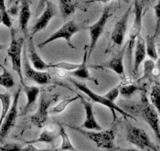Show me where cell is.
Here are the masks:
<instances>
[{
	"mask_svg": "<svg viewBox=\"0 0 160 151\" xmlns=\"http://www.w3.org/2000/svg\"><path fill=\"white\" fill-rule=\"evenodd\" d=\"M60 10L63 18H66L72 15L76 10L77 5L75 0H58Z\"/></svg>",
	"mask_w": 160,
	"mask_h": 151,
	"instance_id": "27",
	"label": "cell"
},
{
	"mask_svg": "<svg viewBox=\"0 0 160 151\" xmlns=\"http://www.w3.org/2000/svg\"><path fill=\"white\" fill-rule=\"evenodd\" d=\"M158 33H159V31L155 30L153 35H148L145 39L147 55L154 61H156L158 58L156 48V39Z\"/></svg>",
	"mask_w": 160,
	"mask_h": 151,
	"instance_id": "23",
	"label": "cell"
},
{
	"mask_svg": "<svg viewBox=\"0 0 160 151\" xmlns=\"http://www.w3.org/2000/svg\"><path fill=\"white\" fill-rule=\"evenodd\" d=\"M90 151H95V150H90Z\"/></svg>",
	"mask_w": 160,
	"mask_h": 151,
	"instance_id": "43",
	"label": "cell"
},
{
	"mask_svg": "<svg viewBox=\"0 0 160 151\" xmlns=\"http://www.w3.org/2000/svg\"><path fill=\"white\" fill-rule=\"evenodd\" d=\"M80 63H72L68 62V61H60L58 63H50V69H62L64 71H68V72H72L75 71L79 67Z\"/></svg>",
	"mask_w": 160,
	"mask_h": 151,
	"instance_id": "30",
	"label": "cell"
},
{
	"mask_svg": "<svg viewBox=\"0 0 160 151\" xmlns=\"http://www.w3.org/2000/svg\"><path fill=\"white\" fill-rule=\"evenodd\" d=\"M24 146L18 143H7L1 146L0 151H23Z\"/></svg>",
	"mask_w": 160,
	"mask_h": 151,
	"instance_id": "34",
	"label": "cell"
},
{
	"mask_svg": "<svg viewBox=\"0 0 160 151\" xmlns=\"http://www.w3.org/2000/svg\"><path fill=\"white\" fill-rule=\"evenodd\" d=\"M146 55H147V51H146L145 39L140 35L137 39L134 46V56H133V74L138 73L141 63L145 59Z\"/></svg>",
	"mask_w": 160,
	"mask_h": 151,
	"instance_id": "19",
	"label": "cell"
},
{
	"mask_svg": "<svg viewBox=\"0 0 160 151\" xmlns=\"http://www.w3.org/2000/svg\"><path fill=\"white\" fill-rule=\"evenodd\" d=\"M155 74H160V58H158V59L155 61V69L154 71V75Z\"/></svg>",
	"mask_w": 160,
	"mask_h": 151,
	"instance_id": "37",
	"label": "cell"
},
{
	"mask_svg": "<svg viewBox=\"0 0 160 151\" xmlns=\"http://www.w3.org/2000/svg\"><path fill=\"white\" fill-rule=\"evenodd\" d=\"M60 136L59 124H46L42 128V132L38 135V138L26 142V144H35L37 143H47L53 145L55 140Z\"/></svg>",
	"mask_w": 160,
	"mask_h": 151,
	"instance_id": "15",
	"label": "cell"
},
{
	"mask_svg": "<svg viewBox=\"0 0 160 151\" xmlns=\"http://www.w3.org/2000/svg\"><path fill=\"white\" fill-rule=\"evenodd\" d=\"M155 18H156V28L155 30H160V0H158L156 5L154 7Z\"/></svg>",
	"mask_w": 160,
	"mask_h": 151,
	"instance_id": "35",
	"label": "cell"
},
{
	"mask_svg": "<svg viewBox=\"0 0 160 151\" xmlns=\"http://www.w3.org/2000/svg\"><path fill=\"white\" fill-rule=\"evenodd\" d=\"M6 49H7L6 46H4V45H2V44H0V51H2V50H6Z\"/></svg>",
	"mask_w": 160,
	"mask_h": 151,
	"instance_id": "40",
	"label": "cell"
},
{
	"mask_svg": "<svg viewBox=\"0 0 160 151\" xmlns=\"http://www.w3.org/2000/svg\"><path fill=\"white\" fill-rule=\"evenodd\" d=\"M155 69V61L152 59H148L144 62V74L143 79H149L154 75V71Z\"/></svg>",
	"mask_w": 160,
	"mask_h": 151,
	"instance_id": "32",
	"label": "cell"
},
{
	"mask_svg": "<svg viewBox=\"0 0 160 151\" xmlns=\"http://www.w3.org/2000/svg\"><path fill=\"white\" fill-rule=\"evenodd\" d=\"M112 16V12L111 11L110 7H106L104 9V10H103L99 19L94 24H91L88 28L90 37V45H89V58H90L91 55L93 54V50H94L95 47L97 46V44H98V40H99L100 37L101 36V35L104 32L106 24H107L109 18Z\"/></svg>",
	"mask_w": 160,
	"mask_h": 151,
	"instance_id": "9",
	"label": "cell"
},
{
	"mask_svg": "<svg viewBox=\"0 0 160 151\" xmlns=\"http://www.w3.org/2000/svg\"><path fill=\"white\" fill-rule=\"evenodd\" d=\"M145 4L144 0H135L133 5V13H134V19L133 24L130 29L129 34V41L127 43V50L129 52L130 56H131L133 53V50L134 48L135 43L137 39L141 35V31L142 29V18H143V10L144 6Z\"/></svg>",
	"mask_w": 160,
	"mask_h": 151,
	"instance_id": "7",
	"label": "cell"
},
{
	"mask_svg": "<svg viewBox=\"0 0 160 151\" xmlns=\"http://www.w3.org/2000/svg\"><path fill=\"white\" fill-rule=\"evenodd\" d=\"M57 9L54 4L52 3L50 1H47L46 3L45 8L43 12H42L41 15L38 17L35 23L34 24L33 27L32 28V36L38 33L40 31L43 30L48 26L50 21L56 16Z\"/></svg>",
	"mask_w": 160,
	"mask_h": 151,
	"instance_id": "14",
	"label": "cell"
},
{
	"mask_svg": "<svg viewBox=\"0 0 160 151\" xmlns=\"http://www.w3.org/2000/svg\"><path fill=\"white\" fill-rule=\"evenodd\" d=\"M0 148H1V146H0Z\"/></svg>",
	"mask_w": 160,
	"mask_h": 151,
	"instance_id": "44",
	"label": "cell"
},
{
	"mask_svg": "<svg viewBox=\"0 0 160 151\" xmlns=\"http://www.w3.org/2000/svg\"><path fill=\"white\" fill-rule=\"evenodd\" d=\"M89 59V47L87 48V46L84 47V51H83V57H82V62L80 63V65L76 70L72 71L71 72V75L72 76L78 78L80 80H84V81H92L96 85H98V80L94 78L91 74L90 73L89 71V67L87 65V62H88Z\"/></svg>",
	"mask_w": 160,
	"mask_h": 151,
	"instance_id": "18",
	"label": "cell"
},
{
	"mask_svg": "<svg viewBox=\"0 0 160 151\" xmlns=\"http://www.w3.org/2000/svg\"><path fill=\"white\" fill-rule=\"evenodd\" d=\"M0 103H1V114H0V127L11 106V96L8 92L0 91Z\"/></svg>",
	"mask_w": 160,
	"mask_h": 151,
	"instance_id": "24",
	"label": "cell"
},
{
	"mask_svg": "<svg viewBox=\"0 0 160 151\" xmlns=\"http://www.w3.org/2000/svg\"><path fill=\"white\" fill-rule=\"evenodd\" d=\"M127 139L130 143L144 151H158L147 132L140 128L130 125L127 130Z\"/></svg>",
	"mask_w": 160,
	"mask_h": 151,
	"instance_id": "8",
	"label": "cell"
},
{
	"mask_svg": "<svg viewBox=\"0 0 160 151\" xmlns=\"http://www.w3.org/2000/svg\"><path fill=\"white\" fill-rule=\"evenodd\" d=\"M127 49V44L118 54H116L115 56L112 57L108 61H105V62H102L99 65H91V67L94 68V69H108L115 72L116 74H118L121 78L123 77V76H125L123 59Z\"/></svg>",
	"mask_w": 160,
	"mask_h": 151,
	"instance_id": "13",
	"label": "cell"
},
{
	"mask_svg": "<svg viewBox=\"0 0 160 151\" xmlns=\"http://www.w3.org/2000/svg\"><path fill=\"white\" fill-rule=\"evenodd\" d=\"M2 24V14L0 13V25Z\"/></svg>",
	"mask_w": 160,
	"mask_h": 151,
	"instance_id": "41",
	"label": "cell"
},
{
	"mask_svg": "<svg viewBox=\"0 0 160 151\" xmlns=\"http://www.w3.org/2000/svg\"><path fill=\"white\" fill-rule=\"evenodd\" d=\"M150 100L152 105L158 112L160 118V84L158 83L152 86L150 93Z\"/></svg>",
	"mask_w": 160,
	"mask_h": 151,
	"instance_id": "29",
	"label": "cell"
},
{
	"mask_svg": "<svg viewBox=\"0 0 160 151\" xmlns=\"http://www.w3.org/2000/svg\"><path fill=\"white\" fill-rule=\"evenodd\" d=\"M60 125V137L61 138V147L59 148L61 150L64 151H78L75 148V146L72 144L70 138H69L68 134L66 132L65 129L63 127L61 124H59Z\"/></svg>",
	"mask_w": 160,
	"mask_h": 151,
	"instance_id": "28",
	"label": "cell"
},
{
	"mask_svg": "<svg viewBox=\"0 0 160 151\" xmlns=\"http://www.w3.org/2000/svg\"><path fill=\"white\" fill-rule=\"evenodd\" d=\"M118 85L119 87L120 95L124 98H130L138 91V87L134 84L133 80L126 76L121 78V81Z\"/></svg>",
	"mask_w": 160,
	"mask_h": 151,
	"instance_id": "22",
	"label": "cell"
},
{
	"mask_svg": "<svg viewBox=\"0 0 160 151\" xmlns=\"http://www.w3.org/2000/svg\"><path fill=\"white\" fill-rule=\"evenodd\" d=\"M28 57L29 61H31L32 66L35 69L46 71L48 69H50V63L48 64V63L46 62L37 52L36 47L34 44L33 36H32V35L29 37L28 42Z\"/></svg>",
	"mask_w": 160,
	"mask_h": 151,
	"instance_id": "17",
	"label": "cell"
},
{
	"mask_svg": "<svg viewBox=\"0 0 160 151\" xmlns=\"http://www.w3.org/2000/svg\"><path fill=\"white\" fill-rule=\"evenodd\" d=\"M0 13L2 14V24L5 25L7 28H8V29H11L13 23H12L10 13H9L8 10L7 9L6 0H0Z\"/></svg>",
	"mask_w": 160,
	"mask_h": 151,
	"instance_id": "31",
	"label": "cell"
},
{
	"mask_svg": "<svg viewBox=\"0 0 160 151\" xmlns=\"http://www.w3.org/2000/svg\"><path fill=\"white\" fill-rule=\"evenodd\" d=\"M79 99H81V102L83 106L84 111H85V119H84L82 125L79 126V127L90 131L103 130V128L100 125V124L98 122L96 117H95L93 104H92L91 102L87 101L82 96L80 97Z\"/></svg>",
	"mask_w": 160,
	"mask_h": 151,
	"instance_id": "16",
	"label": "cell"
},
{
	"mask_svg": "<svg viewBox=\"0 0 160 151\" xmlns=\"http://www.w3.org/2000/svg\"><path fill=\"white\" fill-rule=\"evenodd\" d=\"M31 9L29 0H21L19 13V25L24 37L28 35V22L31 18Z\"/></svg>",
	"mask_w": 160,
	"mask_h": 151,
	"instance_id": "21",
	"label": "cell"
},
{
	"mask_svg": "<svg viewBox=\"0 0 160 151\" xmlns=\"http://www.w3.org/2000/svg\"><path fill=\"white\" fill-rule=\"evenodd\" d=\"M80 97H81V95L77 94L75 96L72 97V98H64V99L61 100L58 104H56L53 107L50 108V113H51V114H59V113H61V112H63L67 109V107L69 105L72 104L74 102L77 101L78 99H79Z\"/></svg>",
	"mask_w": 160,
	"mask_h": 151,
	"instance_id": "25",
	"label": "cell"
},
{
	"mask_svg": "<svg viewBox=\"0 0 160 151\" xmlns=\"http://www.w3.org/2000/svg\"><path fill=\"white\" fill-rule=\"evenodd\" d=\"M112 0H90L87 3H107Z\"/></svg>",
	"mask_w": 160,
	"mask_h": 151,
	"instance_id": "38",
	"label": "cell"
},
{
	"mask_svg": "<svg viewBox=\"0 0 160 151\" xmlns=\"http://www.w3.org/2000/svg\"><path fill=\"white\" fill-rule=\"evenodd\" d=\"M0 68L2 69V72L0 73V86L7 89L12 88L15 84L13 76L9 72L8 69L1 63H0Z\"/></svg>",
	"mask_w": 160,
	"mask_h": 151,
	"instance_id": "26",
	"label": "cell"
},
{
	"mask_svg": "<svg viewBox=\"0 0 160 151\" xmlns=\"http://www.w3.org/2000/svg\"><path fill=\"white\" fill-rule=\"evenodd\" d=\"M11 41L10 46L7 47V51L10 61L12 64V69L18 74L20 79L21 84H24V74H23V65H22V54L23 47L25 42V37L24 38H17L16 32L11 29L10 32Z\"/></svg>",
	"mask_w": 160,
	"mask_h": 151,
	"instance_id": "2",
	"label": "cell"
},
{
	"mask_svg": "<svg viewBox=\"0 0 160 151\" xmlns=\"http://www.w3.org/2000/svg\"><path fill=\"white\" fill-rule=\"evenodd\" d=\"M83 29H85L83 25L78 24L74 20H71L68 22L64 23L59 29L53 32L47 39L39 43L38 44V48H42V47L48 45L49 44L53 42V41L58 40V39H64L66 41L68 46L71 49H75V47L72 44V36L78 32L83 30Z\"/></svg>",
	"mask_w": 160,
	"mask_h": 151,
	"instance_id": "4",
	"label": "cell"
},
{
	"mask_svg": "<svg viewBox=\"0 0 160 151\" xmlns=\"http://www.w3.org/2000/svg\"><path fill=\"white\" fill-rule=\"evenodd\" d=\"M23 74L25 77L31 81H33L38 85H45L51 82V75L47 71H41L35 69L33 66L30 65V61L28 57L26 49L23 51Z\"/></svg>",
	"mask_w": 160,
	"mask_h": 151,
	"instance_id": "11",
	"label": "cell"
},
{
	"mask_svg": "<svg viewBox=\"0 0 160 151\" xmlns=\"http://www.w3.org/2000/svg\"><path fill=\"white\" fill-rule=\"evenodd\" d=\"M141 117L153 131L157 142L160 145V118L158 112L152 103L149 102L147 97L143 96L141 100Z\"/></svg>",
	"mask_w": 160,
	"mask_h": 151,
	"instance_id": "10",
	"label": "cell"
},
{
	"mask_svg": "<svg viewBox=\"0 0 160 151\" xmlns=\"http://www.w3.org/2000/svg\"><path fill=\"white\" fill-rule=\"evenodd\" d=\"M21 87H22V90L24 91V94H25L27 102H26V105L24 106L22 113L21 115H26L29 112L31 108L36 102L38 96L40 95V89L39 87H36V86L27 85L25 83L21 84Z\"/></svg>",
	"mask_w": 160,
	"mask_h": 151,
	"instance_id": "20",
	"label": "cell"
},
{
	"mask_svg": "<svg viewBox=\"0 0 160 151\" xmlns=\"http://www.w3.org/2000/svg\"><path fill=\"white\" fill-rule=\"evenodd\" d=\"M48 0H39V2H38V7H37L36 10V14L38 15L40 13H42V10H44L45 8L46 3Z\"/></svg>",
	"mask_w": 160,
	"mask_h": 151,
	"instance_id": "36",
	"label": "cell"
},
{
	"mask_svg": "<svg viewBox=\"0 0 160 151\" xmlns=\"http://www.w3.org/2000/svg\"><path fill=\"white\" fill-rule=\"evenodd\" d=\"M22 87L18 88L13 96L11 106L9 109L7 114L6 115L1 127H0V143H3L6 138L9 135L12 129L16 125L18 117V103H19L20 96H21Z\"/></svg>",
	"mask_w": 160,
	"mask_h": 151,
	"instance_id": "6",
	"label": "cell"
},
{
	"mask_svg": "<svg viewBox=\"0 0 160 151\" xmlns=\"http://www.w3.org/2000/svg\"><path fill=\"white\" fill-rule=\"evenodd\" d=\"M59 95H50L42 92L40 95L39 103L36 112L31 116V121L35 126L42 129L47 124L52 103L56 102L59 98Z\"/></svg>",
	"mask_w": 160,
	"mask_h": 151,
	"instance_id": "5",
	"label": "cell"
},
{
	"mask_svg": "<svg viewBox=\"0 0 160 151\" xmlns=\"http://www.w3.org/2000/svg\"><path fill=\"white\" fill-rule=\"evenodd\" d=\"M132 7L133 6L130 5L127 11L121 17V18L115 23V27H114L112 35H111V39L114 45L120 47L123 44L126 33H127V23H128L129 18H130V15L132 11Z\"/></svg>",
	"mask_w": 160,
	"mask_h": 151,
	"instance_id": "12",
	"label": "cell"
},
{
	"mask_svg": "<svg viewBox=\"0 0 160 151\" xmlns=\"http://www.w3.org/2000/svg\"><path fill=\"white\" fill-rule=\"evenodd\" d=\"M119 151H138L137 149H128V148H118Z\"/></svg>",
	"mask_w": 160,
	"mask_h": 151,
	"instance_id": "39",
	"label": "cell"
},
{
	"mask_svg": "<svg viewBox=\"0 0 160 151\" xmlns=\"http://www.w3.org/2000/svg\"><path fill=\"white\" fill-rule=\"evenodd\" d=\"M70 81L77 89L81 91H82V93L85 94L86 95H87V96L93 101V102L101 104L102 105V106L107 107L108 109H110V111L112 112V117H113V121H115V120H116L117 118L116 112L120 113V114L126 117L131 118V119L135 120V118L133 117L131 114H130V113L127 112L126 111H124L122 109H121V108H120L118 105L115 104V102H112L108 101V100L104 97V95H98V94H97L96 92L93 91H92L88 86H87V84H82V83L81 82H78V81H74V80H70Z\"/></svg>",
	"mask_w": 160,
	"mask_h": 151,
	"instance_id": "3",
	"label": "cell"
},
{
	"mask_svg": "<svg viewBox=\"0 0 160 151\" xmlns=\"http://www.w3.org/2000/svg\"><path fill=\"white\" fill-rule=\"evenodd\" d=\"M67 126L72 130L75 131V132L81 134L88 139L91 140L92 142H93L97 145L98 148L111 149L115 146V132L112 129H108V130H104L103 129L101 131H90L82 128L79 126L70 125V124H67Z\"/></svg>",
	"mask_w": 160,
	"mask_h": 151,
	"instance_id": "1",
	"label": "cell"
},
{
	"mask_svg": "<svg viewBox=\"0 0 160 151\" xmlns=\"http://www.w3.org/2000/svg\"><path fill=\"white\" fill-rule=\"evenodd\" d=\"M119 95V87H118V85H117L115 86V87H114L113 88L111 89L110 91H108L104 95V97H105L108 101L112 102H115Z\"/></svg>",
	"mask_w": 160,
	"mask_h": 151,
	"instance_id": "33",
	"label": "cell"
},
{
	"mask_svg": "<svg viewBox=\"0 0 160 151\" xmlns=\"http://www.w3.org/2000/svg\"><path fill=\"white\" fill-rule=\"evenodd\" d=\"M144 3H146L149 2V1H150V0H144Z\"/></svg>",
	"mask_w": 160,
	"mask_h": 151,
	"instance_id": "42",
	"label": "cell"
}]
</instances>
